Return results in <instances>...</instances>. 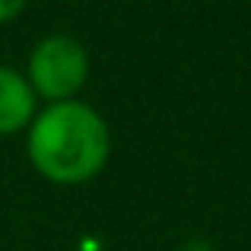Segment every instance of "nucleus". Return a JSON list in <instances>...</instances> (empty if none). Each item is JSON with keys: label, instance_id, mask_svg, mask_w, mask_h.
I'll return each instance as SVG.
<instances>
[{"label": "nucleus", "instance_id": "f257e3e1", "mask_svg": "<svg viewBox=\"0 0 251 251\" xmlns=\"http://www.w3.org/2000/svg\"><path fill=\"white\" fill-rule=\"evenodd\" d=\"M25 153L45 181L76 188L102 175L111 156L108 121L89 102L67 99L38 108L25 127Z\"/></svg>", "mask_w": 251, "mask_h": 251}, {"label": "nucleus", "instance_id": "f03ea898", "mask_svg": "<svg viewBox=\"0 0 251 251\" xmlns=\"http://www.w3.org/2000/svg\"><path fill=\"white\" fill-rule=\"evenodd\" d=\"M25 80L32 83L38 99L45 102H67L76 99L89 80V51L80 38L67 32H54L35 42L25 64Z\"/></svg>", "mask_w": 251, "mask_h": 251}, {"label": "nucleus", "instance_id": "7ed1b4c3", "mask_svg": "<svg viewBox=\"0 0 251 251\" xmlns=\"http://www.w3.org/2000/svg\"><path fill=\"white\" fill-rule=\"evenodd\" d=\"M38 115V96L23 70L0 64V137H13Z\"/></svg>", "mask_w": 251, "mask_h": 251}, {"label": "nucleus", "instance_id": "20e7f679", "mask_svg": "<svg viewBox=\"0 0 251 251\" xmlns=\"http://www.w3.org/2000/svg\"><path fill=\"white\" fill-rule=\"evenodd\" d=\"M25 3H29V0H0V25L13 23V19L25 10Z\"/></svg>", "mask_w": 251, "mask_h": 251}, {"label": "nucleus", "instance_id": "39448f33", "mask_svg": "<svg viewBox=\"0 0 251 251\" xmlns=\"http://www.w3.org/2000/svg\"><path fill=\"white\" fill-rule=\"evenodd\" d=\"M181 251H213V248H210L207 242H188V245H184Z\"/></svg>", "mask_w": 251, "mask_h": 251}]
</instances>
